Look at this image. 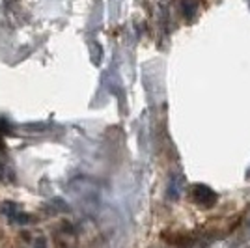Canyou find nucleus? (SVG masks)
Segmentation results:
<instances>
[{
  "instance_id": "1",
  "label": "nucleus",
  "mask_w": 250,
  "mask_h": 248,
  "mask_svg": "<svg viewBox=\"0 0 250 248\" xmlns=\"http://www.w3.org/2000/svg\"><path fill=\"white\" fill-rule=\"evenodd\" d=\"M192 198L194 202L204 207H213L217 202V194L213 188H209L208 185H194L192 186Z\"/></svg>"
}]
</instances>
